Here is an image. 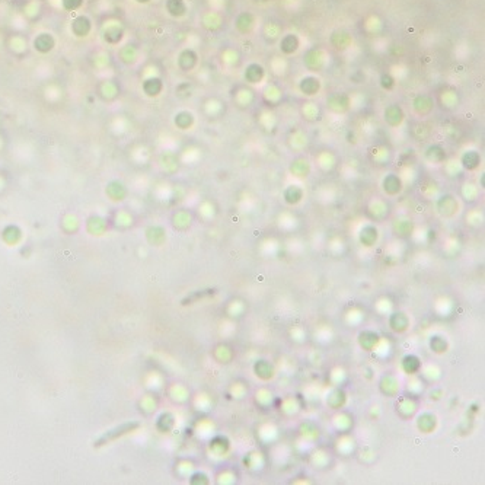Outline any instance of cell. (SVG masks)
I'll use <instances>...</instances> for the list:
<instances>
[{
  "mask_svg": "<svg viewBox=\"0 0 485 485\" xmlns=\"http://www.w3.org/2000/svg\"><path fill=\"white\" fill-rule=\"evenodd\" d=\"M34 47L40 51V53H48L50 50H53L54 47V38L50 34H40L35 41H34Z\"/></svg>",
  "mask_w": 485,
  "mask_h": 485,
  "instance_id": "1",
  "label": "cell"
},
{
  "mask_svg": "<svg viewBox=\"0 0 485 485\" xmlns=\"http://www.w3.org/2000/svg\"><path fill=\"white\" fill-rule=\"evenodd\" d=\"M72 29L78 37H86V34L90 31V21L86 16H79L73 21Z\"/></svg>",
  "mask_w": 485,
  "mask_h": 485,
  "instance_id": "2",
  "label": "cell"
},
{
  "mask_svg": "<svg viewBox=\"0 0 485 485\" xmlns=\"http://www.w3.org/2000/svg\"><path fill=\"white\" fill-rule=\"evenodd\" d=\"M385 118L391 125H398L399 122L402 121L404 114H402V111L398 105H391L385 111Z\"/></svg>",
  "mask_w": 485,
  "mask_h": 485,
  "instance_id": "3",
  "label": "cell"
},
{
  "mask_svg": "<svg viewBox=\"0 0 485 485\" xmlns=\"http://www.w3.org/2000/svg\"><path fill=\"white\" fill-rule=\"evenodd\" d=\"M319 81L315 78H305L300 82V90L305 95H316V92L319 90Z\"/></svg>",
  "mask_w": 485,
  "mask_h": 485,
  "instance_id": "4",
  "label": "cell"
},
{
  "mask_svg": "<svg viewBox=\"0 0 485 485\" xmlns=\"http://www.w3.org/2000/svg\"><path fill=\"white\" fill-rule=\"evenodd\" d=\"M264 78V69L258 64H251L245 72V79L249 83H258Z\"/></svg>",
  "mask_w": 485,
  "mask_h": 485,
  "instance_id": "5",
  "label": "cell"
},
{
  "mask_svg": "<svg viewBox=\"0 0 485 485\" xmlns=\"http://www.w3.org/2000/svg\"><path fill=\"white\" fill-rule=\"evenodd\" d=\"M166 9L172 16H182L187 10V6L182 0H168Z\"/></svg>",
  "mask_w": 485,
  "mask_h": 485,
  "instance_id": "6",
  "label": "cell"
},
{
  "mask_svg": "<svg viewBox=\"0 0 485 485\" xmlns=\"http://www.w3.org/2000/svg\"><path fill=\"white\" fill-rule=\"evenodd\" d=\"M297 47H299V40L294 35H287L282 41V50L287 54L294 53L297 50Z\"/></svg>",
  "mask_w": 485,
  "mask_h": 485,
  "instance_id": "7",
  "label": "cell"
},
{
  "mask_svg": "<svg viewBox=\"0 0 485 485\" xmlns=\"http://www.w3.org/2000/svg\"><path fill=\"white\" fill-rule=\"evenodd\" d=\"M480 161H481V158H480L478 153L474 152V150L465 153L463 158H462V163H463L465 168H468V169H474V168H477L478 163H480Z\"/></svg>",
  "mask_w": 485,
  "mask_h": 485,
  "instance_id": "8",
  "label": "cell"
},
{
  "mask_svg": "<svg viewBox=\"0 0 485 485\" xmlns=\"http://www.w3.org/2000/svg\"><path fill=\"white\" fill-rule=\"evenodd\" d=\"M83 0H61V4L66 10H76L79 9Z\"/></svg>",
  "mask_w": 485,
  "mask_h": 485,
  "instance_id": "9",
  "label": "cell"
},
{
  "mask_svg": "<svg viewBox=\"0 0 485 485\" xmlns=\"http://www.w3.org/2000/svg\"><path fill=\"white\" fill-rule=\"evenodd\" d=\"M380 81H382L380 83H382V86H383L385 89H391V87H394V85H395V82H394V79H392L389 75H383Z\"/></svg>",
  "mask_w": 485,
  "mask_h": 485,
  "instance_id": "10",
  "label": "cell"
},
{
  "mask_svg": "<svg viewBox=\"0 0 485 485\" xmlns=\"http://www.w3.org/2000/svg\"><path fill=\"white\" fill-rule=\"evenodd\" d=\"M136 1H139V3H147L149 0H136Z\"/></svg>",
  "mask_w": 485,
  "mask_h": 485,
  "instance_id": "11",
  "label": "cell"
},
{
  "mask_svg": "<svg viewBox=\"0 0 485 485\" xmlns=\"http://www.w3.org/2000/svg\"><path fill=\"white\" fill-rule=\"evenodd\" d=\"M259 1H267V0H259Z\"/></svg>",
  "mask_w": 485,
  "mask_h": 485,
  "instance_id": "12",
  "label": "cell"
}]
</instances>
